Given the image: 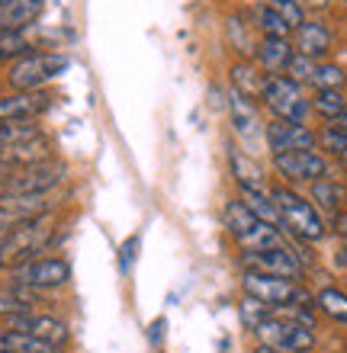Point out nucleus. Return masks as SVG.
<instances>
[{
	"label": "nucleus",
	"instance_id": "nucleus-1",
	"mask_svg": "<svg viewBox=\"0 0 347 353\" xmlns=\"http://www.w3.org/2000/svg\"><path fill=\"white\" fill-rule=\"evenodd\" d=\"M270 199L277 203V212H280V222L283 228L299 238V241H321L328 234V225H325V215L312 205V199H306L302 193H296L293 186H273L270 190Z\"/></svg>",
	"mask_w": 347,
	"mask_h": 353
},
{
	"label": "nucleus",
	"instance_id": "nucleus-2",
	"mask_svg": "<svg viewBox=\"0 0 347 353\" xmlns=\"http://www.w3.org/2000/svg\"><path fill=\"white\" fill-rule=\"evenodd\" d=\"M52 241H55L52 215L29 219V222H23L19 228H13L10 234L0 238V270H13L19 263L32 261V257H42Z\"/></svg>",
	"mask_w": 347,
	"mask_h": 353
},
{
	"label": "nucleus",
	"instance_id": "nucleus-3",
	"mask_svg": "<svg viewBox=\"0 0 347 353\" xmlns=\"http://www.w3.org/2000/svg\"><path fill=\"white\" fill-rule=\"evenodd\" d=\"M222 222H226V232L241 244V251H270V248L286 244L283 241V228L261 222L241 199H228L226 209H222Z\"/></svg>",
	"mask_w": 347,
	"mask_h": 353
},
{
	"label": "nucleus",
	"instance_id": "nucleus-4",
	"mask_svg": "<svg viewBox=\"0 0 347 353\" xmlns=\"http://www.w3.org/2000/svg\"><path fill=\"white\" fill-rule=\"evenodd\" d=\"M68 68H71V61L61 52H29L10 65L7 84L13 90H42L46 84L58 81Z\"/></svg>",
	"mask_w": 347,
	"mask_h": 353
},
{
	"label": "nucleus",
	"instance_id": "nucleus-5",
	"mask_svg": "<svg viewBox=\"0 0 347 353\" xmlns=\"http://www.w3.org/2000/svg\"><path fill=\"white\" fill-rule=\"evenodd\" d=\"M241 289L244 296L257 299L264 305L280 308V305H309L315 308V299L296 283V279H283V276H267L257 270H244L241 273Z\"/></svg>",
	"mask_w": 347,
	"mask_h": 353
},
{
	"label": "nucleus",
	"instance_id": "nucleus-6",
	"mask_svg": "<svg viewBox=\"0 0 347 353\" xmlns=\"http://www.w3.org/2000/svg\"><path fill=\"white\" fill-rule=\"evenodd\" d=\"M71 283V263L65 257H32L10 270V286L26 292H48Z\"/></svg>",
	"mask_w": 347,
	"mask_h": 353
},
{
	"label": "nucleus",
	"instance_id": "nucleus-7",
	"mask_svg": "<svg viewBox=\"0 0 347 353\" xmlns=\"http://www.w3.org/2000/svg\"><path fill=\"white\" fill-rule=\"evenodd\" d=\"M261 100L267 103V110L273 112V119H283V122H306L312 112L309 100H306V93H302V84L290 81L286 74L264 77Z\"/></svg>",
	"mask_w": 347,
	"mask_h": 353
},
{
	"label": "nucleus",
	"instance_id": "nucleus-8",
	"mask_svg": "<svg viewBox=\"0 0 347 353\" xmlns=\"http://www.w3.org/2000/svg\"><path fill=\"white\" fill-rule=\"evenodd\" d=\"M257 337V344H267L280 353H309L315 350V327H306L299 321H290V318L280 315H267L261 325L251 331Z\"/></svg>",
	"mask_w": 347,
	"mask_h": 353
},
{
	"label": "nucleus",
	"instance_id": "nucleus-9",
	"mask_svg": "<svg viewBox=\"0 0 347 353\" xmlns=\"http://www.w3.org/2000/svg\"><path fill=\"white\" fill-rule=\"evenodd\" d=\"M65 180L68 168L61 161H42V164H32V168L13 170L7 183L0 186V196H46L55 193Z\"/></svg>",
	"mask_w": 347,
	"mask_h": 353
},
{
	"label": "nucleus",
	"instance_id": "nucleus-10",
	"mask_svg": "<svg viewBox=\"0 0 347 353\" xmlns=\"http://www.w3.org/2000/svg\"><path fill=\"white\" fill-rule=\"evenodd\" d=\"M273 170L286 183H315L321 176H328V158L319 151H283L273 154Z\"/></svg>",
	"mask_w": 347,
	"mask_h": 353
},
{
	"label": "nucleus",
	"instance_id": "nucleus-11",
	"mask_svg": "<svg viewBox=\"0 0 347 353\" xmlns=\"http://www.w3.org/2000/svg\"><path fill=\"white\" fill-rule=\"evenodd\" d=\"M55 193L46 196H0V238L19 228L29 219L55 212Z\"/></svg>",
	"mask_w": 347,
	"mask_h": 353
},
{
	"label": "nucleus",
	"instance_id": "nucleus-12",
	"mask_svg": "<svg viewBox=\"0 0 347 353\" xmlns=\"http://www.w3.org/2000/svg\"><path fill=\"white\" fill-rule=\"evenodd\" d=\"M264 139H267V148H270V158L283 154V151H315V132L306 122L270 119L267 129H264Z\"/></svg>",
	"mask_w": 347,
	"mask_h": 353
},
{
	"label": "nucleus",
	"instance_id": "nucleus-13",
	"mask_svg": "<svg viewBox=\"0 0 347 353\" xmlns=\"http://www.w3.org/2000/svg\"><path fill=\"white\" fill-rule=\"evenodd\" d=\"M241 263L244 270H257L267 276H283V279H296L302 276V263L293 257V251L283 248H270V251H241Z\"/></svg>",
	"mask_w": 347,
	"mask_h": 353
},
{
	"label": "nucleus",
	"instance_id": "nucleus-14",
	"mask_svg": "<svg viewBox=\"0 0 347 353\" xmlns=\"http://www.w3.org/2000/svg\"><path fill=\"white\" fill-rule=\"evenodd\" d=\"M7 327H17V331H26V334L39 337L52 347H65L71 341V331H68L65 321H58L55 315H39V312H19V315L7 318Z\"/></svg>",
	"mask_w": 347,
	"mask_h": 353
},
{
	"label": "nucleus",
	"instance_id": "nucleus-15",
	"mask_svg": "<svg viewBox=\"0 0 347 353\" xmlns=\"http://www.w3.org/2000/svg\"><path fill=\"white\" fill-rule=\"evenodd\" d=\"M52 106L46 90H13L0 97V122H26L39 119Z\"/></svg>",
	"mask_w": 347,
	"mask_h": 353
},
{
	"label": "nucleus",
	"instance_id": "nucleus-16",
	"mask_svg": "<svg viewBox=\"0 0 347 353\" xmlns=\"http://www.w3.org/2000/svg\"><path fill=\"white\" fill-rule=\"evenodd\" d=\"M42 161H52V145L42 139H32V141H19V145H7L0 148V164L10 170H23V168H32V164H42Z\"/></svg>",
	"mask_w": 347,
	"mask_h": 353
},
{
	"label": "nucleus",
	"instance_id": "nucleus-17",
	"mask_svg": "<svg viewBox=\"0 0 347 353\" xmlns=\"http://www.w3.org/2000/svg\"><path fill=\"white\" fill-rule=\"evenodd\" d=\"M296 32V52L306 58H312V61H321V58L331 52V29L325 26V23H319V19H306L302 26L293 29Z\"/></svg>",
	"mask_w": 347,
	"mask_h": 353
},
{
	"label": "nucleus",
	"instance_id": "nucleus-18",
	"mask_svg": "<svg viewBox=\"0 0 347 353\" xmlns=\"http://www.w3.org/2000/svg\"><path fill=\"white\" fill-rule=\"evenodd\" d=\"M254 55H257V65L267 71V74H283L290 68L296 48H293L290 39H277V36H261V42L254 46Z\"/></svg>",
	"mask_w": 347,
	"mask_h": 353
},
{
	"label": "nucleus",
	"instance_id": "nucleus-19",
	"mask_svg": "<svg viewBox=\"0 0 347 353\" xmlns=\"http://www.w3.org/2000/svg\"><path fill=\"white\" fill-rule=\"evenodd\" d=\"M312 205H315L319 212H325V215L335 219L338 212L347 209V183L331 180V176L315 180V183H312Z\"/></svg>",
	"mask_w": 347,
	"mask_h": 353
},
{
	"label": "nucleus",
	"instance_id": "nucleus-20",
	"mask_svg": "<svg viewBox=\"0 0 347 353\" xmlns=\"http://www.w3.org/2000/svg\"><path fill=\"white\" fill-rule=\"evenodd\" d=\"M42 7H46V0H10L7 7L0 10V36L17 32V29H29L39 19Z\"/></svg>",
	"mask_w": 347,
	"mask_h": 353
},
{
	"label": "nucleus",
	"instance_id": "nucleus-21",
	"mask_svg": "<svg viewBox=\"0 0 347 353\" xmlns=\"http://www.w3.org/2000/svg\"><path fill=\"white\" fill-rule=\"evenodd\" d=\"M264 77L257 71V65L251 61H235L232 71H228V81H232V90L248 97V100H261V90H264Z\"/></svg>",
	"mask_w": 347,
	"mask_h": 353
},
{
	"label": "nucleus",
	"instance_id": "nucleus-22",
	"mask_svg": "<svg viewBox=\"0 0 347 353\" xmlns=\"http://www.w3.org/2000/svg\"><path fill=\"white\" fill-rule=\"evenodd\" d=\"M0 353H58V347L39 341V337L17 331V327H0Z\"/></svg>",
	"mask_w": 347,
	"mask_h": 353
},
{
	"label": "nucleus",
	"instance_id": "nucleus-23",
	"mask_svg": "<svg viewBox=\"0 0 347 353\" xmlns=\"http://www.w3.org/2000/svg\"><path fill=\"white\" fill-rule=\"evenodd\" d=\"M228 168H232L235 183L241 186V190H267L261 168H257V164H254V161L248 158L241 148H232V151H228Z\"/></svg>",
	"mask_w": 347,
	"mask_h": 353
},
{
	"label": "nucleus",
	"instance_id": "nucleus-24",
	"mask_svg": "<svg viewBox=\"0 0 347 353\" xmlns=\"http://www.w3.org/2000/svg\"><path fill=\"white\" fill-rule=\"evenodd\" d=\"M241 203L248 205L261 222L273 225V228H283L280 212H277V203L270 199V190H241Z\"/></svg>",
	"mask_w": 347,
	"mask_h": 353
},
{
	"label": "nucleus",
	"instance_id": "nucleus-25",
	"mask_svg": "<svg viewBox=\"0 0 347 353\" xmlns=\"http://www.w3.org/2000/svg\"><path fill=\"white\" fill-rule=\"evenodd\" d=\"M254 103L257 100H248V97H241V93H235V90L228 97V116H232L238 135H251L257 129V106Z\"/></svg>",
	"mask_w": 347,
	"mask_h": 353
},
{
	"label": "nucleus",
	"instance_id": "nucleus-26",
	"mask_svg": "<svg viewBox=\"0 0 347 353\" xmlns=\"http://www.w3.org/2000/svg\"><path fill=\"white\" fill-rule=\"evenodd\" d=\"M315 308H319L321 315H328L331 321H338V325H347V292L338 286H325L315 296Z\"/></svg>",
	"mask_w": 347,
	"mask_h": 353
},
{
	"label": "nucleus",
	"instance_id": "nucleus-27",
	"mask_svg": "<svg viewBox=\"0 0 347 353\" xmlns=\"http://www.w3.org/2000/svg\"><path fill=\"white\" fill-rule=\"evenodd\" d=\"M309 106L319 112L325 122H338L347 112V100L341 90H315V97L309 100Z\"/></svg>",
	"mask_w": 347,
	"mask_h": 353
},
{
	"label": "nucleus",
	"instance_id": "nucleus-28",
	"mask_svg": "<svg viewBox=\"0 0 347 353\" xmlns=\"http://www.w3.org/2000/svg\"><path fill=\"white\" fill-rule=\"evenodd\" d=\"M32 139H42V125H39L36 119L0 122V148H7V145H19V141H32Z\"/></svg>",
	"mask_w": 347,
	"mask_h": 353
},
{
	"label": "nucleus",
	"instance_id": "nucleus-29",
	"mask_svg": "<svg viewBox=\"0 0 347 353\" xmlns=\"http://www.w3.org/2000/svg\"><path fill=\"white\" fill-rule=\"evenodd\" d=\"M254 19H257V29H261L264 36H277V39H290L293 26L286 19L270 7V3H261V7H254Z\"/></svg>",
	"mask_w": 347,
	"mask_h": 353
},
{
	"label": "nucleus",
	"instance_id": "nucleus-30",
	"mask_svg": "<svg viewBox=\"0 0 347 353\" xmlns=\"http://www.w3.org/2000/svg\"><path fill=\"white\" fill-rule=\"evenodd\" d=\"M309 84L315 87V90H341V87L347 84V74H344V68L331 65V61H319Z\"/></svg>",
	"mask_w": 347,
	"mask_h": 353
},
{
	"label": "nucleus",
	"instance_id": "nucleus-31",
	"mask_svg": "<svg viewBox=\"0 0 347 353\" xmlns=\"http://www.w3.org/2000/svg\"><path fill=\"white\" fill-rule=\"evenodd\" d=\"M32 296L36 292H26V289H0V318L32 312Z\"/></svg>",
	"mask_w": 347,
	"mask_h": 353
},
{
	"label": "nucleus",
	"instance_id": "nucleus-32",
	"mask_svg": "<svg viewBox=\"0 0 347 353\" xmlns=\"http://www.w3.org/2000/svg\"><path fill=\"white\" fill-rule=\"evenodd\" d=\"M315 148H321L331 158H341L347 151V135L335 122H328V125H321V132H315Z\"/></svg>",
	"mask_w": 347,
	"mask_h": 353
},
{
	"label": "nucleus",
	"instance_id": "nucleus-33",
	"mask_svg": "<svg viewBox=\"0 0 347 353\" xmlns=\"http://www.w3.org/2000/svg\"><path fill=\"white\" fill-rule=\"evenodd\" d=\"M32 52V42H29L26 29H17V32H3L0 36V61L7 58H23Z\"/></svg>",
	"mask_w": 347,
	"mask_h": 353
},
{
	"label": "nucleus",
	"instance_id": "nucleus-34",
	"mask_svg": "<svg viewBox=\"0 0 347 353\" xmlns=\"http://www.w3.org/2000/svg\"><path fill=\"white\" fill-rule=\"evenodd\" d=\"M238 312H241V321L248 327H257L264 321V318L270 315V305H264V302H257V299H251V296H244L241 299V308H238Z\"/></svg>",
	"mask_w": 347,
	"mask_h": 353
},
{
	"label": "nucleus",
	"instance_id": "nucleus-35",
	"mask_svg": "<svg viewBox=\"0 0 347 353\" xmlns=\"http://www.w3.org/2000/svg\"><path fill=\"white\" fill-rule=\"evenodd\" d=\"M267 3H270V7L277 10V13H280V17L286 19L293 29L306 23V10H302L299 0H267Z\"/></svg>",
	"mask_w": 347,
	"mask_h": 353
},
{
	"label": "nucleus",
	"instance_id": "nucleus-36",
	"mask_svg": "<svg viewBox=\"0 0 347 353\" xmlns=\"http://www.w3.org/2000/svg\"><path fill=\"white\" fill-rule=\"evenodd\" d=\"M315 65L319 61H312V58H306V55H293V61H290V68H286V74H290V81H296V84H309L312 81V74H315Z\"/></svg>",
	"mask_w": 347,
	"mask_h": 353
},
{
	"label": "nucleus",
	"instance_id": "nucleus-37",
	"mask_svg": "<svg viewBox=\"0 0 347 353\" xmlns=\"http://www.w3.org/2000/svg\"><path fill=\"white\" fill-rule=\"evenodd\" d=\"M135 248H139V238H129L122 244V270H129L132 261H135Z\"/></svg>",
	"mask_w": 347,
	"mask_h": 353
},
{
	"label": "nucleus",
	"instance_id": "nucleus-38",
	"mask_svg": "<svg viewBox=\"0 0 347 353\" xmlns=\"http://www.w3.org/2000/svg\"><path fill=\"white\" fill-rule=\"evenodd\" d=\"M331 228H335V234H338V238H344V241H347V209L331 219Z\"/></svg>",
	"mask_w": 347,
	"mask_h": 353
},
{
	"label": "nucleus",
	"instance_id": "nucleus-39",
	"mask_svg": "<svg viewBox=\"0 0 347 353\" xmlns=\"http://www.w3.org/2000/svg\"><path fill=\"white\" fill-rule=\"evenodd\" d=\"M161 327H164V321H155V325H151V344L161 341Z\"/></svg>",
	"mask_w": 347,
	"mask_h": 353
},
{
	"label": "nucleus",
	"instance_id": "nucleus-40",
	"mask_svg": "<svg viewBox=\"0 0 347 353\" xmlns=\"http://www.w3.org/2000/svg\"><path fill=\"white\" fill-rule=\"evenodd\" d=\"M10 174H13V170H10V168H3V164H0V186H3V183H7V180H10Z\"/></svg>",
	"mask_w": 347,
	"mask_h": 353
},
{
	"label": "nucleus",
	"instance_id": "nucleus-41",
	"mask_svg": "<svg viewBox=\"0 0 347 353\" xmlns=\"http://www.w3.org/2000/svg\"><path fill=\"white\" fill-rule=\"evenodd\" d=\"M254 353H280V350H273V347H267V344H257L254 347Z\"/></svg>",
	"mask_w": 347,
	"mask_h": 353
},
{
	"label": "nucleus",
	"instance_id": "nucleus-42",
	"mask_svg": "<svg viewBox=\"0 0 347 353\" xmlns=\"http://www.w3.org/2000/svg\"><path fill=\"white\" fill-rule=\"evenodd\" d=\"M335 125H338V129H341V132H344V135H347V112H344V116H341L338 122H335Z\"/></svg>",
	"mask_w": 347,
	"mask_h": 353
},
{
	"label": "nucleus",
	"instance_id": "nucleus-43",
	"mask_svg": "<svg viewBox=\"0 0 347 353\" xmlns=\"http://www.w3.org/2000/svg\"><path fill=\"white\" fill-rule=\"evenodd\" d=\"M338 263L347 270V248H344V251H338Z\"/></svg>",
	"mask_w": 347,
	"mask_h": 353
},
{
	"label": "nucleus",
	"instance_id": "nucleus-44",
	"mask_svg": "<svg viewBox=\"0 0 347 353\" xmlns=\"http://www.w3.org/2000/svg\"><path fill=\"white\" fill-rule=\"evenodd\" d=\"M338 161H341V168H344V170H347V151H344V154H341V158H338Z\"/></svg>",
	"mask_w": 347,
	"mask_h": 353
},
{
	"label": "nucleus",
	"instance_id": "nucleus-45",
	"mask_svg": "<svg viewBox=\"0 0 347 353\" xmlns=\"http://www.w3.org/2000/svg\"><path fill=\"white\" fill-rule=\"evenodd\" d=\"M312 3H328V0H312Z\"/></svg>",
	"mask_w": 347,
	"mask_h": 353
},
{
	"label": "nucleus",
	"instance_id": "nucleus-46",
	"mask_svg": "<svg viewBox=\"0 0 347 353\" xmlns=\"http://www.w3.org/2000/svg\"><path fill=\"white\" fill-rule=\"evenodd\" d=\"M309 353H315V350H309Z\"/></svg>",
	"mask_w": 347,
	"mask_h": 353
},
{
	"label": "nucleus",
	"instance_id": "nucleus-47",
	"mask_svg": "<svg viewBox=\"0 0 347 353\" xmlns=\"http://www.w3.org/2000/svg\"><path fill=\"white\" fill-rule=\"evenodd\" d=\"M344 3H347V0H344Z\"/></svg>",
	"mask_w": 347,
	"mask_h": 353
},
{
	"label": "nucleus",
	"instance_id": "nucleus-48",
	"mask_svg": "<svg viewBox=\"0 0 347 353\" xmlns=\"http://www.w3.org/2000/svg\"><path fill=\"white\" fill-rule=\"evenodd\" d=\"M344 292H347V289H344Z\"/></svg>",
	"mask_w": 347,
	"mask_h": 353
}]
</instances>
